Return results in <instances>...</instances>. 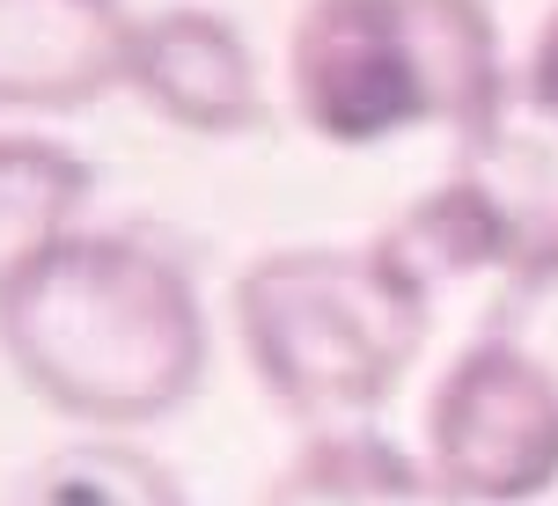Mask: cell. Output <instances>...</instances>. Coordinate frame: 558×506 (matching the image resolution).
<instances>
[{"label": "cell", "mask_w": 558, "mask_h": 506, "mask_svg": "<svg viewBox=\"0 0 558 506\" xmlns=\"http://www.w3.org/2000/svg\"><path fill=\"white\" fill-rule=\"evenodd\" d=\"M0 353L23 390L66 419L147 425L206 374V301L162 235L82 227L0 294Z\"/></svg>", "instance_id": "1"}, {"label": "cell", "mask_w": 558, "mask_h": 506, "mask_svg": "<svg viewBox=\"0 0 558 506\" xmlns=\"http://www.w3.org/2000/svg\"><path fill=\"white\" fill-rule=\"evenodd\" d=\"M434 301L390 257L361 243L265 250L235 280V337L257 390L308 433L367 425L412 374Z\"/></svg>", "instance_id": "2"}, {"label": "cell", "mask_w": 558, "mask_h": 506, "mask_svg": "<svg viewBox=\"0 0 558 506\" xmlns=\"http://www.w3.org/2000/svg\"><path fill=\"white\" fill-rule=\"evenodd\" d=\"M500 82L493 0H308L287 37V103L324 147L463 133Z\"/></svg>", "instance_id": "3"}, {"label": "cell", "mask_w": 558, "mask_h": 506, "mask_svg": "<svg viewBox=\"0 0 558 506\" xmlns=\"http://www.w3.org/2000/svg\"><path fill=\"white\" fill-rule=\"evenodd\" d=\"M426 462L463 506H530L558 484V390L477 331L426 396Z\"/></svg>", "instance_id": "4"}, {"label": "cell", "mask_w": 558, "mask_h": 506, "mask_svg": "<svg viewBox=\"0 0 558 506\" xmlns=\"http://www.w3.org/2000/svg\"><path fill=\"white\" fill-rule=\"evenodd\" d=\"M477 213L493 221L507 272L558 257V66L536 59L507 66L500 96L456 133V169Z\"/></svg>", "instance_id": "5"}, {"label": "cell", "mask_w": 558, "mask_h": 506, "mask_svg": "<svg viewBox=\"0 0 558 506\" xmlns=\"http://www.w3.org/2000/svg\"><path fill=\"white\" fill-rule=\"evenodd\" d=\"M125 88L169 125L198 140H235L265 125V74H257L243 29L214 8H162L133 23Z\"/></svg>", "instance_id": "6"}, {"label": "cell", "mask_w": 558, "mask_h": 506, "mask_svg": "<svg viewBox=\"0 0 558 506\" xmlns=\"http://www.w3.org/2000/svg\"><path fill=\"white\" fill-rule=\"evenodd\" d=\"M125 59L118 0H0V111H82L125 88Z\"/></svg>", "instance_id": "7"}, {"label": "cell", "mask_w": 558, "mask_h": 506, "mask_svg": "<svg viewBox=\"0 0 558 506\" xmlns=\"http://www.w3.org/2000/svg\"><path fill=\"white\" fill-rule=\"evenodd\" d=\"M265 506H463L434 478V462L383 441L375 425L353 433H308L265 492Z\"/></svg>", "instance_id": "8"}, {"label": "cell", "mask_w": 558, "mask_h": 506, "mask_svg": "<svg viewBox=\"0 0 558 506\" xmlns=\"http://www.w3.org/2000/svg\"><path fill=\"white\" fill-rule=\"evenodd\" d=\"M88 192L96 176L74 147L0 133V294H15L66 235H82Z\"/></svg>", "instance_id": "9"}, {"label": "cell", "mask_w": 558, "mask_h": 506, "mask_svg": "<svg viewBox=\"0 0 558 506\" xmlns=\"http://www.w3.org/2000/svg\"><path fill=\"white\" fill-rule=\"evenodd\" d=\"M375 250L390 257V264L418 286V294H426V301H441L448 286L485 280V272H500V280H507L500 235H493V221L477 213V198L463 192L456 176H441L418 206H404V213L375 235Z\"/></svg>", "instance_id": "10"}, {"label": "cell", "mask_w": 558, "mask_h": 506, "mask_svg": "<svg viewBox=\"0 0 558 506\" xmlns=\"http://www.w3.org/2000/svg\"><path fill=\"white\" fill-rule=\"evenodd\" d=\"M8 506H184V484L147 448L96 433V441H66V448L37 455L23 484L8 492Z\"/></svg>", "instance_id": "11"}, {"label": "cell", "mask_w": 558, "mask_h": 506, "mask_svg": "<svg viewBox=\"0 0 558 506\" xmlns=\"http://www.w3.org/2000/svg\"><path fill=\"white\" fill-rule=\"evenodd\" d=\"M477 331L500 337L507 353H522V360H530L536 374H544V382L558 390V257H544V264H522V272H507Z\"/></svg>", "instance_id": "12"}, {"label": "cell", "mask_w": 558, "mask_h": 506, "mask_svg": "<svg viewBox=\"0 0 558 506\" xmlns=\"http://www.w3.org/2000/svg\"><path fill=\"white\" fill-rule=\"evenodd\" d=\"M536 59H551V66H558V8H551V23L536 29Z\"/></svg>", "instance_id": "13"}]
</instances>
